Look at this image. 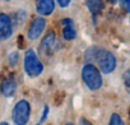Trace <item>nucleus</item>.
Returning <instances> with one entry per match:
<instances>
[{"instance_id": "1", "label": "nucleus", "mask_w": 130, "mask_h": 125, "mask_svg": "<svg viewBox=\"0 0 130 125\" xmlns=\"http://www.w3.org/2000/svg\"><path fill=\"white\" fill-rule=\"evenodd\" d=\"M82 78H83L86 86L89 89H92V91H96V89L101 88V86H102L101 73L92 64H87L83 68V70H82Z\"/></svg>"}, {"instance_id": "2", "label": "nucleus", "mask_w": 130, "mask_h": 125, "mask_svg": "<svg viewBox=\"0 0 130 125\" xmlns=\"http://www.w3.org/2000/svg\"><path fill=\"white\" fill-rule=\"evenodd\" d=\"M24 69L29 77H38L43 70L42 63L38 60L36 52L31 49L24 55Z\"/></svg>"}, {"instance_id": "19", "label": "nucleus", "mask_w": 130, "mask_h": 125, "mask_svg": "<svg viewBox=\"0 0 130 125\" xmlns=\"http://www.w3.org/2000/svg\"><path fill=\"white\" fill-rule=\"evenodd\" d=\"M108 2H110L111 4H115V3H116V0H108Z\"/></svg>"}, {"instance_id": "14", "label": "nucleus", "mask_w": 130, "mask_h": 125, "mask_svg": "<svg viewBox=\"0 0 130 125\" xmlns=\"http://www.w3.org/2000/svg\"><path fill=\"white\" fill-rule=\"evenodd\" d=\"M124 83L130 91V70H126L124 73Z\"/></svg>"}, {"instance_id": "13", "label": "nucleus", "mask_w": 130, "mask_h": 125, "mask_svg": "<svg viewBox=\"0 0 130 125\" xmlns=\"http://www.w3.org/2000/svg\"><path fill=\"white\" fill-rule=\"evenodd\" d=\"M8 59H9V64L10 65H15L17 64V60H18V54L17 52H12Z\"/></svg>"}, {"instance_id": "6", "label": "nucleus", "mask_w": 130, "mask_h": 125, "mask_svg": "<svg viewBox=\"0 0 130 125\" xmlns=\"http://www.w3.org/2000/svg\"><path fill=\"white\" fill-rule=\"evenodd\" d=\"M12 36V21L9 15L0 14V41H5Z\"/></svg>"}, {"instance_id": "15", "label": "nucleus", "mask_w": 130, "mask_h": 125, "mask_svg": "<svg viewBox=\"0 0 130 125\" xmlns=\"http://www.w3.org/2000/svg\"><path fill=\"white\" fill-rule=\"evenodd\" d=\"M120 3L126 12H130V0H120Z\"/></svg>"}, {"instance_id": "10", "label": "nucleus", "mask_w": 130, "mask_h": 125, "mask_svg": "<svg viewBox=\"0 0 130 125\" xmlns=\"http://www.w3.org/2000/svg\"><path fill=\"white\" fill-rule=\"evenodd\" d=\"M54 43H55V35H54V32H50V33H47L46 35V37L43 38V41H42V43H41V49L45 51V50H50L52 46H54Z\"/></svg>"}, {"instance_id": "9", "label": "nucleus", "mask_w": 130, "mask_h": 125, "mask_svg": "<svg viewBox=\"0 0 130 125\" xmlns=\"http://www.w3.org/2000/svg\"><path fill=\"white\" fill-rule=\"evenodd\" d=\"M15 88H17V84L13 79H5L3 83H2V87H0V89H2V93L7 97L12 96L14 92H15Z\"/></svg>"}, {"instance_id": "11", "label": "nucleus", "mask_w": 130, "mask_h": 125, "mask_svg": "<svg viewBox=\"0 0 130 125\" xmlns=\"http://www.w3.org/2000/svg\"><path fill=\"white\" fill-rule=\"evenodd\" d=\"M87 4L91 13L94 15L102 9V0H87Z\"/></svg>"}, {"instance_id": "7", "label": "nucleus", "mask_w": 130, "mask_h": 125, "mask_svg": "<svg viewBox=\"0 0 130 125\" xmlns=\"http://www.w3.org/2000/svg\"><path fill=\"white\" fill-rule=\"evenodd\" d=\"M61 26H62V35H64L65 40H74L75 38L77 31H75V26H74L72 19H69V18L62 19Z\"/></svg>"}, {"instance_id": "21", "label": "nucleus", "mask_w": 130, "mask_h": 125, "mask_svg": "<svg viewBox=\"0 0 130 125\" xmlns=\"http://www.w3.org/2000/svg\"><path fill=\"white\" fill-rule=\"evenodd\" d=\"M67 125H74V124H72V122H68V124H67Z\"/></svg>"}, {"instance_id": "3", "label": "nucleus", "mask_w": 130, "mask_h": 125, "mask_svg": "<svg viewBox=\"0 0 130 125\" xmlns=\"http://www.w3.org/2000/svg\"><path fill=\"white\" fill-rule=\"evenodd\" d=\"M94 57H96V60L98 63L100 69L103 73H106V74L111 73L115 69V67H116V59H115V56L110 51H107V50H102V49L97 50L94 52Z\"/></svg>"}, {"instance_id": "12", "label": "nucleus", "mask_w": 130, "mask_h": 125, "mask_svg": "<svg viewBox=\"0 0 130 125\" xmlns=\"http://www.w3.org/2000/svg\"><path fill=\"white\" fill-rule=\"evenodd\" d=\"M110 125H125V124L117 114H113L110 119Z\"/></svg>"}, {"instance_id": "8", "label": "nucleus", "mask_w": 130, "mask_h": 125, "mask_svg": "<svg viewBox=\"0 0 130 125\" xmlns=\"http://www.w3.org/2000/svg\"><path fill=\"white\" fill-rule=\"evenodd\" d=\"M36 8L41 15H50L55 9V2L54 0H37Z\"/></svg>"}, {"instance_id": "4", "label": "nucleus", "mask_w": 130, "mask_h": 125, "mask_svg": "<svg viewBox=\"0 0 130 125\" xmlns=\"http://www.w3.org/2000/svg\"><path fill=\"white\" fill-rule=\"evenodd\" d=\"M31 106L26 100H22L15 103L13 108V121L15 125H26L29 120Z\"/></svg>"}, {"instance_id": "17", "label": "nucleus", "mask_w": 130, "mask_h": 125, "mask_svg": "<svg viewBox=\"0 0 130 125\" xmlns=\"http://www.w3.org/2000/svg\"><path fill=\"white\" fill-rule=\"evenodd\" d=\"M79 125H92V124H91L89 121H87L86 119H82V120H80V122H79Z\"/></svg>"}, {"instance_id": "20", "label": "nucleus", "mask_w": 130, "mask_h": 125, "mask_svg": "<svg viewBox=\"0 0 130 125\" xmlns=\"http://www.w3.org/2000/svg\"><path fill=\"white\" fill-rule=\"evenodd\" d=\"M0 125H9L8 122H0Z\"/></svg>"}, {"instance_id": "5", "label": "nucleus", "mask_w": 130, "mask_h": 125, "mask_svg": "<svg viewBox=\"0 0 130 125\" xmlns=\"http://www.w3.org/2000/svg\"><path fill=\"white\" fill-rule=\"evenodd\" d=\"M45 27H46V21L43 18H40V17L35 18L32 21L29 28H28V38L29 40H37L41 36V33L43 32Z\"/></svg>"}, {"instance_id": "18", "label": "nucleus", "mask_w": 130, "mask_h": 125, "mask_svg": "<svg viewBox=\"0 0 130 125\" xmlns=\"http://www.w3.org/2000/svg\"><path fill=\"white\" fill-rule=\"evenodd\" d=\"M47 110H48V108H47V106H46V107H45V112H43V116H42V120H41V121H43V120L46 119V115H47Z\"/></svg>"}, {"instance_id": "16", "label": "nucleus", "mask_w": 130, "mask_h": 125, "mask_svg": "<svg viewBox=\"0 0 130 125\" xmlns=\"http://www.w3.org/2000/svg\"><path fill=\"white\" fill-rule=\"evenodd\" d=\"M57 3L61 8H67L70 4V0H57Z\"/></svg>"}]
</instances>
